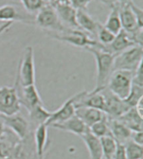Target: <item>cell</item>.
Returning <instances> with one entry per match:
<instances>
[{"mask_svg": "<svg viewBox=\"0 0 143 159\" xmlns=\"http://www.w3.org/2000/svg\"><path fill=\"white\" fill-rule=\"evenodd\" d=\"M85 49L93 55L96 65V82L92 91L100 92L106 88L109 78L113 72L115 56L96 47H87Z\"/></svg>", "mask_w": 143, "mask_h": 159, "instance_id": "obj_1", "label": "cell"}, {"mask_svg": "<svg viewBox=\"0 0 143 159\" xmlns=\"http://www.w3.org/2000/svg\"><path fill=\"white\" fill-rule=\"evenodd\" d=\"M16 80L21 86L35 85V66L33 47L27 46L24 50L18 68Z\"/></svg>", "mask_w": 143, "mask_h": 159, "instance_id": "obj_2", "label": "cell"}, {"mask_svg": "<svg viewBox=\"0 0 143 159\" xmlns=\"http://www.w3.org/2000/svg\"><path fill=\"white\" fill-rule=\"evenodd\" d=\"M143 46L133 45L115 56L114 70H129L134 72L138 66L142 63Z\"/></svg>", "mask_w": 143, "mask_h": 159, "instance_id": "obj_3", "label": "cell"}, {"mask_svg": "<svg viewBox=\"0 0 143 159\" xmlns=\"http://www.w3.org/2000/svg\"><path fill=\"white\" fill-rule=\"evenodd\" d=\"M134 72L129 70H114L107 82L106 88L119 98L125 100L131 91Z\"/></svg>", "mask_w": 143, "mask_h": 159, "instance_id": "obj_4", "label": "cell"}, {"mask_svg": "<svg viewBox=\"0 0 143 159\" xmlns=\"http://www.w3.org/2000/svg\"><path fill=\"white\" fill-rule=\"evenodd\" d=\"M34 22L39 28L50 33H60L66 29L59 19L52 3H45L39 9L36 14Z\"/></svg>", "mask_w": 143, "mask_h": 159, "instance_id": "obj_5", "label": "cell"}, {"mask_svg": "<svg viewBox=\"0 0 143 159\" xmlns=\"http://www.w3.org/2000/svg\"><path fill=\"white\" fill-rule=\"evenodd\" d=\"M49 36L57 39L59 41L65 42L75 47L87 48L93 47L97 44L96 39L91 38L84 31L77 29L66 28L65 30L60 33H49Z\"/></svg>", "mask_w": 143, "mask_h": 159, "instance_id": "obj_6", "label": "cell"}, {"mask_svg": "<svg viewBox=\"0 0 143 159\" xmlns=\"http://www.w3.org/2000/svg\"><path fill=\"white\" fill-rule=\"evenodd\" d=\"M21 110L20 99L18 96L16 85L0 88V114L12 116Z\"/></svg>", "mask_w": 143, "mask_h": 159, "instance_id": "obj_7", "label": "cell"}, {"mask_svg": "<svg viewBox=\"0 0 143 159\" xmlns=\"http://www.w3.org/2000/svg\"><path fill=\"white\" fill-rule=\"evenodd\" d=\"M5 127L14 133L20 140L25 139L33 132L28 118L20 112L12 116L1 115Z\"/></svg>", "mask_w": 143, "mask_h": 159, "instance_id": "obj_8", "label": "cell"}, {"mask_svg": "<svg viewBox=\"0 0 143 159\" xmlns=\"http://www.w3.org/2000/svg\"><path fill=\"white\" fill-rule=\"evenodd\" d=\"M101 93L105 97V107L104 112L109 118L118 119L120 116L127 112L132 107L125 102V100L119 98L110 92L107 88H105Z\"/></svg>", "mask_w": 143, "mask_h": 159, "instance_id": "obj_9", "label": "cell"}, {"mask_svg": "<svg viewBox=\"0 0 143 159\" xmlns=\"http://www.w3.org/2000/svg\"><path fill=\"white\" fill-rule=\"evenodd\" d=\"M133 45H136V44H135V43L133 42L130 34H128L123 30H121L115 36L113 41L110 44H107V45H102L97 42V44L93 47H96L98 49L104 50L105 52L110 53L114 56H116V55L123 52L124 50L129 49Z\"/></svg>", "mask_w": 143, "mask_h": 159, "instance_id": "obj_10", "label": "cell"}, {"mask_svg": "<svg viewBox=\"0 0 143 159\" xmlns=\"http://www.w3.org/2000/svg\"><path fill=\"white\" fill-rule=\"evenodd\" d=\"M14 84L16 85L20 105L25 107L28 111L33 109L34 107L43 104L41 97L39 96V91L37 90L35 85L21 86L17 82L16 80Z\"/></svg>", "mask_w": 143, "mask_h": 159, "instance_id": "obj_11", "label": "cell"}, {"mask_svg": "<svg viewBox=\"0 0 143 159\" xmlns=\"http://www.w3.org/2000/svg\"><path fill=\"white\" fill-rule=\"evenodd\" d=\"M78 98V93L74 96H71L67 101L65 102L60 108L55 111H52V114L50 116V119L47 121V126H50L54 123H59L65 121L67 119L72 117L75 115V102Z\"/></svg>", "mask_w": 143, "mask_h": 159, "instance_id": "obj_12", "label": "cell"}, {"mask_svg": "<svg viewBox=\"0 0 143 159\" xmlns=\"http://www.w3.org/2000/svg\"><path fill=\"white\" fill-rule=\"evenodd\" d=\"M52 4L60 22L65 27L80 30L76 22L77 10L75 8H73L70 4H62L55 2H53Z\"/></svg>", "mask_w": 143, "mask_h": 159, "instance_id": "obj_13", "label": "cell"}, {"mask_svg": "<svg viewBox=\"0 0 143 159\" xmlns=\"http://www.w3.org/2000/svg\"><path fill=\"white\" fill-rule=\"evenodd\" d=\"M48 127L46 124L37 126L33 131L34 144L35 148L36 159H44L46 153L49 140H48Z\"/></svg>", "mask_w": 143, "mask_h": 159, "instance_id": "obj_14", "label": "cell"}, {"mask_svg": "<svg viewBox=\"0 0 143 159\" xmlns=\"http://www.w3.org/2000/svg\"><path fill=\"white\" fill-rule=\"evenodd\" d=\"M50 126L63 131V132H69V133L76 135L79 137L82 136L89 129L88 126H86L76 115L73 116L72 117L69 118L62 122L52 124Z\"/></svg>", "mask_w": 143, "mask_h": 159, "instance_id": "obj_15", "label": "cell"}, {"mask_svg": "<svg viewBox=\"0 0 143 159\" xmlns=\"http://www.w3.org/2000/svg\"><path fill=\"white\" fill-rule=\"evenodd\" d=\"M129 3H124L120 6V19H121L122 30L130 34H134L141 28H139L135 15L130 7Z\"/></svg>", "mask_w": 143, "mask_h": 159, "instance_id": "obj_16", "label": "cell"}, {"mask_svg": "<svg viewBox=\"0 0 143 159\" xmlns=\"http://www.w3.org/2000/svg\"><path fill=\"white\" fill-rule=\"evenodd\" d=\"M110 133L118 144L124 145L131 139L132 132L118 119L108 117Z\"/></svg>", "mask_w": 143, "mask_h": 159, "instance_id": "obj_17", "label": "cell"}, {"mask_svg": "<svg viewBox=\"0 0 143 159\" xmlns=\"http://www.w3.org/2000/svg\"><path fill=\"white\" fill-rule=\"evenodd\" d=\"M81 139L85 143V147L88 150L89 155L91 159H103V152H102L101 144L99 137H96L87 130L86 132L80 136Z\"/></svg>", "mask_w": 143, "mask_h": 159, "instance_id": "obj_18", "label": "cell"}, {"mask_svg": "<svg viewBox=\"0 0 143 159\" xmlns=\"http://www.w3.org/2000/svg\"><path fill=\"white\" fill-rule=\"evenodd\" d=\"M75 115L88 127L106 116L105 113L103 112L102 111L85 107H76Z\"/></svg>", "mask_w": 143, "mask_h": 159, "instance_id": "obj_19", "label": "cell"}, {"mask_svg": "<svg viewBox=\"0 0 143 159\" xmlns=\"http://www.w3.org/2000/svg\"><path fill=\"white\" fill-rule=\"evenodd\" d=\"M0 20L8 22H22L25 24H32L30 18L22 14L20 10L12 4H5L0 7Z\"/></svg>", "mask_w": 143, "mask_h": 159, "instance_id": "obj_20", "label": "cell"}, {"mask_svg": "<svg viewBox=\"0 0 143 159\" xmlns=\"http://www.w3.org/2000/svg\"><path fill=\"white\" fill-rule=\"evenodd\" d=\"M132 132H142L143 116L137 112L136 107H132L118 118Z\"/></svg>", "mask_w": 143, "mask_h": 159, "instance_id": "obj_21", "label": "cell"}, {"mask_svg": "<svg viewBox=\"0 0 143 159\" xmlns=\"http://www.w3.org/2000/svg\"><path fill=\"white\" fill-rule=\"evenodd\" d=\"M76 22L80 30L84 31L88 35H96L99 23L87 14L85 10L78 9L76 12Z\"/></svg>", "mask_w": 143, "mask_h": 159, "instance_id": "obj_22", "label": "cell"}, {"mask_svg": "<svg viewBox=\"0 0 143 159\" xmlns=\"http://www.w3.org/2000/svg\"><path fill=\"white\" fill-rule=\"evenodd\" d=\"M28 112H29L28 120L29 121L32 131H34L37 126L46 123L52 114V111H47L43 104L34 107L33 109L29 111Z\"/></svg>", "mask_w": 143, "mask_h": 159, "instance_id": "obj_23", "label": "cell"}, {"mask_svg": "<svg viewBox=\"0 0 143 159\" xmlns=\"http://www.w3.org/2000/svg\"><path fill=\"white\" fill-rule=\"evenodd\" d=\"M119 10H120V5L111 4L110 14L108 15L107 19L104 25V27L106 28L108 30L110 31L115 35H116L122 30Z\"/></svg>", "mask_w": 143, "mask_h": 159, "instance_id": "obj_24", "label": "cell"}, {"mask_svg": "<svg viewBox=\"0 0 143 159\" xmlns=\"http://www.w3.org/2000/svg\"><path fill=\"white\" fill-rule=\"evenodd\" d=\"M101 144L103 157L105 159H112L114 154L116 152L117 144L116 141L113 138L111 135H107L100 138Z\"/></svg>", "mask_w": 143, "mask_h": 159, "instance_id": "obj_25", "label": "cell"}, {"mask_svg": "<svg viewBox=\"0 0 143 159\" xmlns=\"http://www.w3.org/2000/svg\"><path fill=\"white\" fill-rule=\"evenodd\" d=\"M90 132L96 137H103L107 135H110V129H109V123H108V116H106L104 119H102L101 121H97L92 126L89 127Z\"/></svg>", "mask_w": 143, "mask_h": 159, "instance_id": "obj_26", "label": "cell"}, {"mask_svg": "<svg viewBox=\"0 0 143 159\" xmlns=\"http://www.w3.org/2000/svg\"><path fill=\"white\" fill-rule=\"evenodd\" d=\"M143 99V86L137 85L132 83L131 91L125 102L129 105L131 107H135L138 102Z\"/></svg>", "mask_w": 143, "mask_h": 159, "instance_id": "obj_27", "label": "cell"}, {"mask_svg": "<svg viewBox=\"0 0 143 159\" xmlns=\"http://www.w3.org/2000/svg\"><path fill=\"white\" fill-rule=\"evenodd\" d=\"M124 147L127 159H142V146L132 142V140H129L124 144Z\"/></svg>", "mask_w": 143, "mask_h": 159, "instance_id": "obj_28", "label": "cell"}, {"mask_svg": "<svg viewBox=\"0 0 143 159\" xmlns=\"http://www.w3.org/2000/svg\"><path fill=\"white\" fill-rule=\"evenodd\" d=\"M96 36L97 38L96 41L98 43H100L102 45H107L113 41V39L116 35L111 33L110 31L108 30L106 28H105L104 25H101L99 23Z\"/></svg>", "mask_w": 143, "mask_h": 159, "instance_id": "obj_29", "label": "cell"}, {"mask_svg": "<svg viewBox=\"0 0 143 159\" xmlns=\"http://www.w3.org/2000/svg\"><path fill=\"white\" fill-rule=\"evenodd\" d=\"M28 12H38L46 3L43 0H20Z\"/></svg>", "mask_w": 143, "mask_h": 159, "instance_id": "obj_30", "label": "cell"}, {"mask_svg": "<svg viewBox=\"0 0 143 159\" xmlns=\"http://www.w3.org/2000/svg\"><path fill=\"white\" fill-rule=\"evenodd\" d=\"M130 7L132 8L133 14L135 15L136 21H137L138 26L141 29L143 28V10L141 8H139L138 6H136L133 2H131L129 3Z\"/></svg>", "mask_w": 143, "mask_h": 159, "instance_id": "obj_31", "label": "cell"}, {"mask_svg": "<svg viewBox=\"0 0 143 159\" xmlns=\"http://www.w3.org/2000/svg\"><path fill=\"white\" fill-rule=\"evenodd\" d=\"M91 2V0H69V4L74 8L76 10L82 9L85 10L88 4Z\"/></svg>", "mask_w": 143, "mask_h": 159, "instance_id": "obj_32", "label": "cell"}, {"mask_svg": "<svg viewBox=\"0 0 143 159\" xmlns=\"http://www.w3.org/2000/svg\"><path fill=\"white\" fill-rule=\"evenodd\" d=\"M112 159H127L124 145H122V144H117L116 152L114 154Z\"/></svg>", "mask_w": 143, "mask_h": 159, "instance_id": "obj_33", "label": "cell"}, {"mask_svg": "<svg viewBox=\"0 0 143 159\" xmlns=\"http://www.w3.org/2000/svg\"><path fill=\"white\" fill-rule=\"evenodd\" d=\"M132 142L137 143L139 145H143V132H132L131 139Z\"/></svg>", "mask_w": 143, "mask_h": 159, "instance_id": "obj_34", "label": "cell"}, {"mask_svg": "<svg viewBox=\"0 0 143 159\" xmlns=\"http://www.w3.org/2000/svg\"><path fill=\"white\" fill-rule=\"evenodd\" d=\"M12 25H13V22H8V21H2V20H0V34L8 30V29L11 27Z\"/></svg>", "mask_w": 143, "mask_h": 159, "instance_id": "obj_35", "label": "cell"}, {"mask_svg": "<svg viewBox=\"0 0 143 159\" xmlns=\"http://www.w3.org/2000/svg\"><path fill=\"white\" fill-rule=\"evenodd\" d=\"M6 127L4 126V123H3V119H2V116H1V114H0V138L2 137V136L3 135L4 132H5Z\"/></svg>", "mask_w": 143, "mask_h": 159, "instance_id": "obj_36", "label": "cell"}, {"mask_svg": "<svg viewBox=\"0 0 143 159\" xmlns=\"http://www.w3.org/2000/svg\"><path fill=\"white\" fill-rule=\"evenodd\" d=\"M54 2L62 4H69V0H54Z\"/></svg>", "mask_w": 143, "mask_h": 159, "instance_id": "obj_37", "label": "cell"}, {"mask_svg": "<svg viewBox=\"0 0 143 159\" xmlns=\"http://www.w3.org/2000/svg\"><path fill=\"white\" fill-rule=\"evenodd\" d=\"M119 2L121 3V4H124V3H129L131 2H132V0H118Z\"/></svg>", "mask_w": 143, "mask_h": 159, "instance_id": "obj_38", "label": "cell"}, {"mask_svg": "<svg viewBox=\"0 0 143 159\" xmlns=\"http://www.w3.org/2000/svg\"><path fill=\"white\" fill-rule=\"evenodd\" d=\"M44 1V3H51L54 2V0H43Z\"/></svg>", "mask_w": 143, "mask_h": 159, "instance_id": "obj_39", "label": "cell"}, {"mask_svg": "<svg viewBox=\"0 0 143 159\" xmlns=\"http://www.w3.org/2000/svg\"><path fill=\"white\" fill-rule=\"evenodd\" d=\"M102 1H103V2H108L109 0H102Z\"/></svg>", "mask_w": 143, "mask_h": 159, "instance_id": "obj_40", "label": "cell"}]
</instances>
